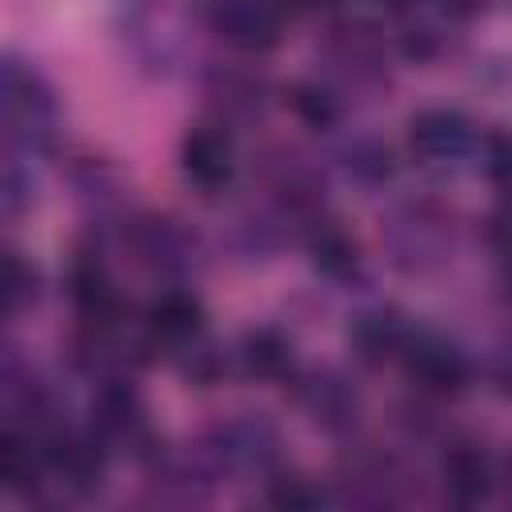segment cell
Segmentation results:
<instances>
[{"label": "cell", "mask_w": 512, "mask_h": 512, "mask_svg": "<svg viewBox=\"0 0 512 512\" xmlns=\"http://www.w3.org/2000/svg\"><path fill=\"white\" fill-rule=\"evenodd\" d=\"M0 100H4V132L8 144L24 148V152H48L56 144L60 132V104L52 84L24 64L20 56H4V72H0Z\"/></svg>", "instance_id": "cell-1"}, {"label": "cell", "mask_w": 512, "mask_h": 512, "mask_svg": "<svg viewBox=\"0 0 512 512\" xmlns=\"http://www.w3.org/2000/svg\"><path fill=\"white\" fill-rule=\"evenodd\" d=\"M88 424L96 428V436L108 448H128L136 460H144L160 448L156 432L148 428L144 396L136 392V384L128 376H104L96 384L92 404H88Z\"/></svg>", "instance_id": "cell-2"}, {"label": "cell", "mask_w": 512, "mask_h": 512, "mask_svg": "<svg viewBox=\"0 0 512 512\" xmlns=\"http://www.w3.org/2000/svg\"><path fill=\"white\" fill-rule=\"evenodd\" d=\"M124 248L136 268L156 280H180L196 264V236L160 212H136L124 220Z\"/></svg>", "instance_id": "cell-3"}, {"label": "cell", "mask_w": 512, "mask_h": 512, "mask_svg": "<svg viewBox=\"0 0 512 512\" xmlns=\"http://www.w3.org/2000/svg\"><path fill=\"white\" fill-rule=\"evenodd\" d=\"M200 20L240 52H272L288 32L284 0H200Z\"/></svg>", "instance_id": "cell-4"}, {"label": "cell", "mask_w": 512, "mask_h": 512, "mask_svg": "<svg viewBox=\"0 0 512 512\" xmlns=\"http://www.w3.org/2000/svg\"><path fill=\"white\" fill-rule=\"evenodd\" d=\"M292 396L300 404V412L328 436H344L360 424L364 412V396L356 388V380L340 368H296V376L288 380Z\"/></svg>", "instance_id": "cell-5"}, {"label": "cell", "mask_w": 512, "mask_h": 512, "mask_svg": "<svg viewBox=\"0 0 512 512\" xmlns=\"http://www.w3.org/2000/svg\"><path fill=\"white\" fill-rule=\"evenodd\" d=\"M396 360H400L404 376L428 396H460L472 384L468 352L460 344H452L448 336L428 332V328H412Z\"/></svg>", "instance_id": "cell-6"}, {"label": "cell", "mask_w": 512, "mask_h": 512, "mask_svg": "<svg viewBox=\"0 0 512 512\" xmlns=\"http://www.w3.org/2000/svg\"><path fill=\"white\" fill-rule=\"evenodd\" d=\"M204 452H208L216 472L272 476V468L280 460V432L264 416H232V420H220L208 432Z\"/></svg>", "instance_id": "cell-7"}, {"label": "cell", "mask_w": 512, "mask_h": 512, "mask_svg": "<svg viewBox=\"0 0 512 512\" xmlns=\"http://www.w3.org/2000/svg\"><path fill=\"white\" fill-rule=\"evenodd\" d=\"M448 248H452L448 220L432 204H404L392 212L388 252H392V264L400 272H428V268L444 264Z\"/></svg>", "instance_id": "cell-8"}, {"label": "cell", "mask_w": 512, "mask_h": 512, "mask_svg": "<svg viewBox=\"0 0 512 512\" xmlns=\"http://www.w3.org/2000/svg\"><path fill=\"white\" fill-rule=\"evenodd\" d=\"M408 148L420 164L456 168L480 152V132L460 108H420L408 120Z\"/></svg>", "instance_id": "cell-9"}, {"label": "cell", "mask_w": 512, "mask_h": 512, "mask_svg": "<svg viewBox=\"0 0 512 512\" xmlns=\"http://www.w3.org/2000/svg\"><path fill=\"white\" fill-rule=\"evenodd\" d=\"M320 52H324L328 68L340 80H348V84H376V80H384L388 44H384V32L372 20H360V16L336 20L324 32V48Z\"/></svg>", "instance_id": "cell-10"}, {"label": "cell", "mask_w": 512, "mask_h": 512, "mask_svg": "<svg viewBox=\"0 0 512 512\" xmlns=\"http://www.w3.org/2000/svg\"><path fill=\"white\" fill-rule=\"evenodd\" d=\"M180 172L200 196H220L236 180V144L220 120L192 124L180 140Z\"/></svg>", "instance_id": "cell-11"}, {"label": "cell", "mask_w": 512, "mask_h": 512, "mask_svg": "<svg viewBox=\"0 0 512 512\" xmlns=\"http://www.w3.org/2000/svg\"><path fill=\"white\" fill-rule=\"evenodd\" d=\"M64 288H68V300H72V308L84 324L124 320V300L116 292V280L108 272V260H104L100 244H80L72 252L68 272H64Z\"/></svg>", "instance_id": "cell-12"}, {"label": "cell", "mask_w": 512, "mask_h": 512, "mask_svg": "<svg viewBox=\"0 0 512 512\" xmlns=\"http://www.w3.org/2000/svg\"><path fill=\"white\" fill-rule=\"evenodd\" d=\"M200 88H204V100L224 128L260 120L268 112V100H272L268 80L252 68H240V64H212L200 76Z\"/></svg>", "instance_id": "cell-13"}, {"label": "cell", "mask_w": 512, "mask_h": 512, "mask_svg": "<svg viewBox=\"0 0 512 512\" xmlns=\"http://www.w3.org/2000/svg\"><path fill=\"white\" fill-rule=\"evenodd\" d=\"M140 332L148 336L152 352H180L192 340H200L208 332V312L200 304L196 292L188 288H168L156 300H148L144 316H140Z\"/></svg>", "instance_id": "cell-14"}, {"label": "cell", "mask_w": 512, "mask_h": 512, "mask_svg": "<svg viewBox=\"0 0 512 512\" xmlns=\"http://www.w3.org/2000/svg\"><path fill=\"white\" fill-rule=\"evenodd\" d=\"M496 480H500L496 464L480 444L456 440V444L444 448V456H440V488H444V496L452 504H460V508L484 504L492 496Z\"/></svg>", "instance_id": "cell-15"}, {"label": "cell", "mask_w": 512, "mask_h": 512, "mask_svg": "<svg viewBox=\"0 0 512 512\" xmlns=\"http://www.w3.org/2000/svg\"><path fill=\"white\" fill-rule=\"evenodd\" d=\"M408 332H412L408 320L392 304H372V308H364V312L352 316V324H348V348L364 364H388V360L400 356Z\"/></svg>", "instance_id": "cell-16"}, {"label": "cell", "mask_w": 512, "mask_h": 512, "mask_svg": "<svg viewBox=\"0 0 512 512\" xmlns=\"http://www.w3.org/2000/svg\"><path fill=\"white\" fill-rule=\"evenodd\" d=\"M236 368L248 376V380H260V384H284L296 376V352H292V340L280 332V328H248L236 344Z\"/></svg>", "instance_id": "cell-17"}, {"label": "cell", "mask_w": 512, "mask_h": 512, "mask_svg": "<svg viewBox=\"0 0 512 512\" xmlns=\"http://www.w3.org/2000/svg\"><path fill=\"white\" fill-rule=\"evenodd\" d=\"M304 248H308L312 268L324 280H336L340 284V280H352L360 272V248H356V240L336 220H328V216H320V220H312L304 228Z\"/></svg>", "instance_id": "cell-18"}, {"label": "cell", "mask_w": 512, "mask_h": 512, "mask_svg": "<svg viewBox=\"0 0 512 512\" xmlns=\"http://www.w3.org/2000/svg\"><path fill=\"white\" fill-rule=\"evenodd\" d=\"M340 168L364 184V188H380L396 176V156L384 140L376 136H352L348 144H340Z\"/></svg>", "instance_id": "cell-19"}, {"label": "cell", "mask_w": 512, "mask_h": 512, "mask_svg": "<svg viewBox=\"0 0 512 512\" xmlns=\"http://www.w3.org/2000/svg\"><path fill=\"white\" fill-rule=\"evenodd\" d=\"M284 100H288L292 116H296L304 128H312V132H332V128L340 124V116H344L340 96H336L324 80H296V84L284 92Z\"/></svg>", "instance_id": "cell-20"}, {"label": "cell", "mask_w": 512, "mask_h": 512, "mask_svg": "<svg viewBox=\"0 0 512 512\" xmlns=\"http://www.w3.org/2000/svg\"><path fill=\"white\" fill-rule=\"evenodd\" d=\"M176 368H180V376H184L192 388H212V384L228 372V352H220V348L208 340V332H204L200 340H192L188 348L176 352Z\"/></svg>", "instance_id": "cell-21"}, {"label": "cell", "mask_w": 512, "mask_h": 512, "mask_svg": "<svg viewBox=\"0 0 512 512\" xmlns=\"http://www.w3.org/2000/svg\"><path fill=\"white\" fill-rule=\"evenodd\" d=\"M36 300H40V272H36V264L24 260V252L8 248L4 252V308H8V316H20Z\"/></svg>", "instance_id": "cell-22"}, {"label": "cell", "mask_w": 512, "mask_h": 512, "mask_svg": "<svg viewBox=\"0 0 512 512\" xmlns=\"http://www.w3.org/2000/svg\"><path fill=\"white\" fill-rule=\"evenodd\" d=\"M264 500H268L272 508H280V512H312V508H324V504H328L324 488H316V484L304 480V476H288V472L268 476Z\"/></svg>", "instance_id": "cell-23"}, {"label": "cell", "mask_w": 512, "mask_h": 512, "mask_svg": "<svg viewBox=\"0 0 512 512\" xmlns=\"http://www.w3.org/2000/svg\"><path fill=\"white\" fill-rule=\"evenodd\" d=\"M480 164L488 172V180L512 196V128H496L488 136H480Z\"/></svg>", "instance_id": "cell-24"}, {"label": "cell", "mask_w": 512, "mask_h": 512, "mask_svg": "<svg viewBox=\"0 0 512 512\" xmlns=\"http://www.w3.org/2000/svg\"><path fill=\"white\" fill-rule=\"evenodd\" d=\"M32 192H36V184H32V172H24V164L12 156L8 160V168H4V216L8 220H16L28 204H32Z\"/></svg>", "instance_id": "cell-25"}, {"label": "cell", "mask_w": 512, "mask_h": 512, "mask_svg": "<svg viewBox=\"0 0 512 512\" xmlns=\"http://www.w3.org/2000/svg\"><path fill=\"white\" fill-rule=\"evenodd\" d=\"M400 56L412 64H424L436 56V36L428 28H404L400 32Z\"/></svg>", "instance_id": "cell-26"}, {"label": "cell", "mask_w": 512, "mask_h": 512, "mask_svg": "<svg viewBox=\"0 0 512 512\" xmlns=\"http://www.w3.org/2000/svg\"><path fill=\"white\" fill-rule=\"evenodd\" d=\"M488 376H492V384L504 392V396H512V336L492 352V364H488Z\"/></svg>", "instance_id": "cell-27"}, {"label": "cell", "mask_w": 512, "mask_h": 512, "mask_svg": "<svg viewBox=\"0 0 512 512\" xmlns=\"http://www.w3.org/2000/svg\"><path fill=\"white\" fill-rule=\"evenodd\" d=\"M432 4H436L440 16H448V20H472V16L484 12L488 0H432Z\"/></svg>", "instance_id": "cell-28"}, {"label": "cell", "mask_w": 512, "mask_h": 512, "mask_svg": "<svg viewBox=\"0 0 512 512\" xmlns=\"http://www.w3.org/2000/svg\"><path fill=\"white\" fill-rule=\"evenodd\" d=\"M388 12H400V8H408V0H380Z\"/></svg>", "instance_id": "cell-29"}, {"label": "cell", "mask_w": 512, "mask_h": 512, "mask_svg": "<svg viewBox=\"0 0 512 512\" xmlns=\"http://www.w3.org/2000/svg\"><path fill=\"white\" fill-rule=\"evenodd\" d=\"M504 284H508V296H512V256L504 260Z\"/></svg>", "instance_id": "cell-30"}, {"label": "cell", "mask_w": 512, "mask_h": 512, "mask_svg": "<svg viewBox=\"0 0 512 512\" xmlns=\"http://www.w3.org/2000/svg\"><path fill=\"white\" fill-rule=\"evenodd\" d=\"M300 8H320V4H332V0H296Z\"/></svg>", "instance_id": "cell-31"}]
</instances>
